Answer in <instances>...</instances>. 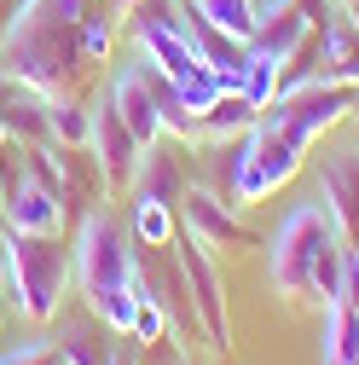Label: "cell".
I'll use <instances>...</instances> for the list:
<instances>
[{
  "label": "cell",
  "mask_w": 359,
  "mask_h": 365,
  "mask_svg": "<svg viewBox=\"0 0 359 365\" xmlns=\"http://www.w3.org/2000/svg\"><path fill=\"white\" fill-rule=\"evenodd\" d=\"M342 6H348V18H353V24H359V0H342Z\"/></svg>",
  "instance_id": "cell-24"
},
{
  "label": "cell",
  "mask_w": 359,
  "mask_h": 365,
  "mask_svg": "<svg viewBox=\"0 0 359 365\" xmlns=\"http://www.w3.org/2000/svg\"><path fill=\"white\" fill-rule=\"evenodd\" d=\"M53 348H58V365H110L122 342H116L110 325H99L93 313H76V319H64V325L53 331Z\"/></svg>",
  "instance_id": "cell-12"
},
{
  "label": "cell",
  "mask_w": 359,
  "mask_h": 365,
  "mask_svg": "<svg viewBox=\"0 0 359 365\" xmlns=\"http://www.w3.org/2000/svg\"><path fill=\"white\" fill-rule=\"evenodd\" d=\"M0 226L24 238H64V226H70L64 186L41 174L24 157V145H6V157H0Z\"/></svg>",
  "instance_id": "cell-5"
},
{
  "label": "cell",
  "mask_w": 359,
  "mask_h": 365,
  "mask_svg": "<svg viewBox=\"0 0 359 365\" xmlns=\"http://www.w3.org/2000/svg\"><path fill=\"white\" fill-rule=\"evenodd\" d=\"M47 140H58L64 151H87L93 145V99H81L76 87L47 93Z\"/></svg>",
  "instance_id": "cell-14"
},
{
  "label": "cell",
  "mask_w": 359,
  "mask_h": 365,
  "mask_svg": "<svg viewBox=\"0 0 359 365\" xmlns=\"http://www.w3.org/2000/svg\"><path fill=\"white\" fill-rule=\"evenodd\" d=\"M140 140L128 133V122L110 110V99L99 93L93 99V145H87V157H93L99 180H105V197H122L133 192V174H140Z\"/></svg>",
  "instance_id": "cell-9"
},
{
  "label": "cell",
  "mask_w": 359,
  "mask_h": 365,
  "mask_svg": "<svg viewBox=\"0 0 359 365\" xmlns=\"http://www.w3.org/2000/svg\"><path fill=\"white\" fill-rule=\"evenodd\" d=\"M186 145L168 151L162 140L140 151V174H133V192L128 197H162V203H180V192H186Z\"/></svg>",
  "instance_id": "cell-13"
},
{
  "label": "cell",
  "mask_w": 359,
  "mask_h": 365,
  "mask_svg": "<svg viewBox=\"0 0 359 365\" xmlns=\"http://www.w3.org/2000/svg\"><path fill=\"white\" fill-rule=\"evenodd\" d=\"M180 203H186V232L203 238L209 250H232V244H249V226L238 220V203L220 197L214 186H203V180H192L186 192H180Z\"/></svg>",
  "instance_id": "cell-11"
},
{
  "label": "cell",
  "mask_w": 359,
  "mask_h": 365,
  "mask_svg": "<svg viewBox=\"0 0 359 365\" xmlns=\"http://www.w3.org/2000/svg\"><path fill=\"white\" fill-rule=\"evenodd\" d=\"M116 41H122V18L116 12H93L87 6L81 24H76V58L81 64H116Z\"/></svg>",
  "instance_id": "cell-17"
},
{
  "label": "cell",
  "mask_w": 359,
  "mask_h": 365,
  "mask_svg": "<svg viewBox=\"0 0 359 365\" xmlns=\"http://www.w3.org/2000/svg\"><path fill=\"white\" fill-rule=\"evenodd\" d=\"M0 250H6V307L24 325H58L64 296L76 290L70 279V244L58 238H24L0 226Z\"/></svg>",
  "instance_id": "cell-2"
},
{
  "label": "cell",
  "mask_w": 359,
  "mask_h": 365,
  "mask_svg": "<svg viewBox=\"0 0 359 365\" xmlns=\"http://www.w3.org/2000/svg\"><path fill=\"white\" fill-rule=\"evenodd\" d=\"M336 244H348V238L336 232L325 203H290L279 232L266 238V284L284 302H313V272Z\"/></svg>",
  "instance_id": "cell-4"
},
{
  "label": "cell",
  "mask_w": 359,
  "mask_h": 365,
  "mask_svg": "<svg viewBox=\"0 0 359 365\" xmlns=\"http://www.w3.org/2000/svg\"><path fill=\"white\" fill-rule=\"evenodd\" d=\"M174 267H180V279H186V296H192V313H197V325H203V342L214 354H227L232 348V325H227V284H220V261L203 238H174Z\"/></svg>",
  "instance_id": "cell-7"
},
{
  "label": "cell",
  "mask_w": 359,
  "mask_h": 365,
  "mask_svg": "<svg viewBox=\"0 0 359 365\" xmlns=\"http://www.w3.org/2000/svg\"><path fill=\"white\" fill-rule=\"evenodd\" d=\"M301 168H307V151H301L290 133L279 128V116H273V110H261V116H255V128L238 140V180H232V203H238V209L266 203L273 192H284Z\"/></svg>",
  "instance_id": "cell-6"
},
{
  "label": "cell",
  "mask_w": 359,
  "mask_h": 365,
  "mask_svg": "<svg viewBox=\"0 0 359 365\" xmlns=\"http://www.w3.org/2000/svg\"><path fill=\"white\" fill-rule=\"evenodd\" d=\"M133 261H140V250H133V232H128V220L110 209V197L76 215V232H70V279H76L81 307L99 302L105 290L133 284Z\"/></svg>",
  "instance_id": "cell-3"
},
{
  "label": "cell",
  "mask_w": 359,
  "mask_h": 365,
  "mask_svg": "<svg viewBox=\"0 0 359 365\" xmlns=\"http://www.w3.org/2000/svg\"><path fill=\"white\" fill-rule=\"evenodd\" d=\"M220 93H227V87H220V76H214L209 64H197V70H186V76L174 81V99H180V110H186L192 122H197V116H203Z\"/></svg>",
  "instance_id": "cell-20"
},
{
  "label": "cell",
  "mask_w": 359,
  "mask_h": 365,
  "mask_svg": "<svg viewBox=\"0 0 359 365\" xmlns=\"http://www.w3.org/2000/svg\"><path fill=\"white\" fill-rule=\"evenodd\" d=\"M122 220L133 232V250H174V238H180V215L162 197H128Z\"/></svg>",
  "instance_id": "cell-16"
},
{
  "label": "cell",
  "mask_w": 359,
  "mask_h": 365,
  "mask_svg": "<svg viewBox=\"0 0 359 365\" xmlns=\"http://www.w3.org/2000/svg\"><path fill=\"white\" fill-rule=\"evenodd\" d=\"M0 365H58V348H53V336H24V342L0 348Z\"/></svg>",
  "instance_id": "cell-21"
},
{
  "label": "cell",
  "mask_w": 359,
  "mask_h": 365,
  "mask_svg": "<svg viewBox=\"0 0 359 365\" xmlns=\"http://www.w3.org/2000/svg\"><path fill=\"white\" fill-rule=\"evenodd\" d=\"M273 116H279V128L290 133V140L301 145V151H313L319 140H331L336 128H348L353 122V87H342V81H307L301 93H290V99H279L273 105Z\"/></svg>",
  "instance_id": "cell-8"
},
{
  "label": "cell",
  "mask_w": 359,
  "mask_h": 365,
  "mask_svg": "<svg viewBox=\"0 0 359 365\" xmlns=\"http://www.w3.org/2000/svg\"><path fill=\"white\" fill-rule=\"evenodd\" d=\"M313 180H319V203L336 220V232L359 250V145H331Z\"/></svg>",
  "instance_id": "cell-10"
},
{
  "label": "cell",
  "mask_w": 359,
  "mask_h": 365,
  "mask_svg": "<svg viewBox=\"0 0 359 365\" xmlns=\"http://www.w3.org/2000/svg\"><path fill=\"white\" fill-rule=\"evenodd\" d=\"M319 365H359V313L342 296L319 307Z\"/></svg>",
  "instance_id": "cell-15"
},
{
  "label": "cell",
  "mask_w": 359,
  "mask_h": 365,
  "mask_svg": "<svg viewBox=\"0 0 359 365\" xmlns=\"http://www.w3.org/2000/svg\"><path fill=\"white\" fill-rule=\"evenodd\" d=\"M0 157H6V145H0Z\"/></svg>",
  "instance_id": "cell-26"
},
{
  "label": "cell",
  "mask_w": 359,
  "mask_h": 365,
  "mask_svg": "<svg viewBox=\"0 0 359 365\" xmlns=\"http://www.w3.org/2000/svg\"><path fill=\"white\" fill-rule=\"evenodd\" d=\"M180 365H197V359H192V354H186V359H180Z\"/></svg>",
  "instance_id": "cell-25"
},
{
  "label": "cell",
  "mask_w": 359,
  "mask_h": 365,
  "mask_svg": "<svg viewBox=\"0 0 359 365\" xmlns=\"http://www.w3.org/2000/svg\"><path fill=\"white\" fill-rule=\"evenodd\" d=\"M255 105L244 99V93H220L203 116H197V140H238V133H249L255 128Z\"/></svg>",
  "instance_id": "cell-18"
},
{
  "label": "cell",
  "mask_w": 359,
  "mask_h": 365,
  "mask_svg": "<svg viewBox=\"0 0 359 365\" xmlns=\"http://www.w3.org/2000/svg\"><path fill=\"white\" fill-rule=\"evenodd\" d=\"M110 365H145V359H140V354H128V348H116V359H110Z\"/></svg>",
  "instance_id": "cell-23"
},
{
  "label": "cell",
  "mask_w": 359,
  "mask_h": 365,
  "mask_svg": "<svg viewBox=\"0 0 359 365\" xmlns=\"http://www.w3.org/2000/svg\"><path fill=\"white\" fill-rule=\"evenodd\" d=\"M93 0H18L0 29V76L24 81L35 93H64L81 76L76 24Z\"/></svg>",
  "instance_id": "cell-1"
},
{
  "label": "cell",
  "mask_w": 359,
  "mask_h": 365,
  "mask_svg": "<svg viewBox=\"0 0 359 365\" xmlns=\"http://www.w3.org/2000/svg\"><path fill=\"white\" fill-rule=\"evenodd\" d=\"M279 58H266V53H244V81H238V93L255 105V110H273V99H279Z\"/></svg>",
  "instance_id": "cell-19"
},
{
  "label": "cell",
  "mask_w": 359,
  "mask_h": 365,
  "mask_svg": "<svg viewBox=\"0 0 359 365\" xmlns=\"http://www.w3.org/2000/svg\"><path fill=\"white\" fill-rule=\"evenodd\" d=\"M168 336V307L151 296V302H140V319H133V342H140V348H157Z\"/></svg>",
  "instance_id": "cell-22"
}]
</instances>
